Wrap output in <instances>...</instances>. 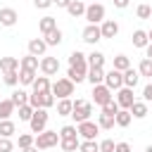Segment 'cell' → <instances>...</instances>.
I'll use <instances>...</instances> for the list:
<instances>
[{
    "label": "cell",
    "mask_w": 152,
    "mask_h": 152,
    "mask_svg": "<svg viewBox=\"0 0 152 152\" xmlns=\"http://www.w3.org/2000/svg\"><path fill=\"white\" fill-rule=\"evenodd\" d=\"M74 81H69L66 76L64 78H57L55 83H52V88H50V93L55 95V97H59V100H64V97H71L74 95Z\"/></svg>",
    "instance_id": "1"
},
{
    "label": "cell",
    "mask_w": 152,
    "mask_h": 152,
    "mask_svg": "<svg viewBox=\"0 0 152 152\" xmlns=\"http://www.w3.org/2000/svg\"><path fill=\"white\" fill-rule=\"evenodd\" d=\"M90 114H93V104H90L88 100H76V102H74V112H71V116H74L76 124L90 121Z\"/></svg>",
    "instance_id": "2"
},
{
    "label": "cell",
    "mask_w": 152,
    "mask_h": 152,
    "mask_svg": "<svg viewBox=\"0 0 152 152\" xmlns=\"http://www.w3.org/2000/svg\"><path fill=\"white\" fill-rule=\"evenodd\" d=\"M55 145H59V133L57 131H43V133H38L36 135V147L38 150H50V147H55Z\"/></svg>",
    "instance_id": "3"
},
{
    "label": "cell",
    "mask_w": 152,
    "mask_h": 152,
    "mask_svg": "<svg viewBox=\"0 0 152 152\" xmlns=\"http://www.w3.org/2000/svg\"><path fill=\"white\" fill-rule=\"evenodd\" d=\"M48 109H36L33 112V116H31V121H28V126H31V133H43L45 131V126H48Z\"/></svg>",
    "instance_id": "4"
},
{
    "label": "cell",
    "mask_w": 152,
    "mask_h": 152,
    "mask_svg": "<svg viewBox=\"0 0 152 152\" xmlns=\"http://www.w3.org/2000/svg\"><path fill=\"white\" fill-rule=\"evenodd\" d=\"M86 21L88 24H102L104 21V5L100 2H93L86 7Z\"/></svg>",
    "instance_id": "5"
},
{
    "label": "cell",
    "mask_w": 152,
    "mask_h": 152,
    "mask_svg": "<svg viewBox=\"0 0 152 152\" xmlns=\"http://www.w3.org/2000/svg\"><path fill=\"white\" fill-rule=\"evenodd\" d=\"M93 100H95V104L104 107L107 102L114 100V95H112V90H109L104 83H100V86H93Z\"/></svg>",
    "instance_id": "6"
},
{
    "label": "cell",
    "mask_w": 152,
    "mask_h": 152,
    "mask_svg": "<svg viewBox=\"0 0 152 152\" xmlns=\"http://www.w3.org/2000/svg\"><path fill=\"white\" fill-rule=\"evenodd\" d=\"M104 86H107L109 90H119V88H124V71H116V69L104 71Z\"/></svg>",
    "instance_id": "7"
},
{
    "label": "cell",
    "mask_w": 152,
    "mask_h": 152,
    "mask_svg": "<svg viewBox=\"0 0 152 152\" xmlns=\"http://www.w3.org/2000/svg\"><path fill=\"white\" fill-rule=\"evenodd\" d=\"M76 128H78V135L83 140H95V135L100 133L97 121H83V124H76Z\"/></svg>",
    "instance_id": "8"
},
{
    "label": "cell",
    "mask_w": 152,
    "mask_h": 152,
    "mask_svg": "<svg viewBox=\"0 0 152 152\" xmlns=\"http://www.w3.org/2000/svg\"><path fill=\"white\" fill-rule=\"evenodd\" d=\"M81 40L88 43V45H95L97 40H102V31H100V26H97V24H88V26L83 28V33H81Z\"/></svg>",
    "instance_id": "9"
},
{
    "label": "cell",
    "mask_w": 152,
    "mask_h": 152,
    "mask_svg": "<svg viewBox=\"0 0 152 152\" xmlns=\"http://www.w3.org/2000/svg\"><path fill=\"white\" fill-rule=\"evenodd\" d=\"M114 100H116V104H119L121 109H131L133 102H135V97H133V88H119Z\"/></svg>",
    "instance_id": "10"
},
{
    "label": "cell",
    "mask_w": 152,
    "mask_h": 152,
    "mask_svg": "<svg viewBox=\"0 0 152 152\" xmlns=\"http://www.w3.org/2000/svg\"><path fill=\"white\" fill-rule=\"evenodd\" d=\"M59 71V59L57 57H40V74L43 76H55Z\"/></svg>",
    "instance_id": "11"
},
{
    "label": "cell",
    "mask_w": 152,
    "mask_h": 152,
    "mask_svg": "<svg viewBox=\"0 0 152 152\" xmlns=\"http://www.w3.org/2000/svg\"><path fill=\"white\" fill-rule=\"evenodd\" d=\"M45 50H48L45 38H31V40H28V55H33V57H45Z\"/></svg>",
    "instance_id": "12"
},
{
    "label": "cell",
    "mask_w": 152,
    "mask_h": 152,
    "mask_svg": "<svg viewBox=\"0 0 152 152\" xmlns=\"http://www.w3.org/2000/svg\"><path fill=\"white\" fill-rule=\"evenodd\" d=\"M69 66H76V69H90L88 66V55H83L81 50H74L71 55H69Z\"/></svg>",
    "instance_id": "13"
},
{
    "label": "cell",
    "mask_w": 152,
    "mask_h": 152,
    "mask_svg": "<svg viewBox=\"0 0 152 152\" xmlns=\"http://www.w3.org/2000/svg\"><path fill=\"white\" fill-rule=\"evenodd\" d=\"M17 19H19V14H17L14 7H2V10H0V24H2V26H14Z\"/></svg>",
    "instance_id": "14"
},
{
    "label": "cell",
    "mask_w": 152,
    "mask_h": 152,
    "mask_svg": "<svg viewBox=\"0 0 152 152\" xmlns=\"http://www.w3.org/2000/svg\"><path fill=\"white\" fill-rule=\"evenodd\" d=\"M100 31H102V38H114V36L119 33V24H116L114 19H104V21L100 24Z\"/></svg>",
    "instance_id": "15"
},
{
    "label": "cell",
    "mask_w": 152,
    "mask_h": 152,
    "mask_svg": "<svg viewBox=\"0 0 152 152\" xmlns=\"http://www.w3.org/2000/svg\"><path fill=\"white\" fill-rule=\"evenodd\" d=\"M21 64H19V57H0V71L2 74H10V71H17Z\"/></svg>",
    "instance_id": "16"
},
{
    "label": "cell",
    "mask_w": 152,
    "mask_h": 152,
    "mask_svg": "<svg viewBox=\"0 0 152 152\" xmlns=\"http://www.w3.org/2000/svg\"><path fill=\"white\" fill-rule=\"evenodd\" d=\"M19 69H26V71H38L40 69V59L38 57H33V55H26V57H21L19 59Z\"/></svg>",
    "instance_id": "17"
},
{
    "label": "cell",
    "mask_w": 152,
    "mask_h": 152,
    "mask_svg": "<svg viewBox=\"0 0 152 152\" xmlns=\"http://www.w3.org/2000/svg\"><path fill=\"white\" fill-rule=\"evenodd\" d=\"M138 81H140V74H138V69H126L124 71V88H135L138 86Z\"/></svg>",
    "instance_id": "18"
},
{
    "label": "cell",
    "mask_w": 152,
    "mask_h": 152,
    "mask_svg": "<svg viewBox=\"0 0 152 152\" xmlns=\"http://www.w3.org/2000/svg\"><path fill=\"white\" fill-rule=\"evenodd\" d=\"M86 81H90L93 86L104 83V69H102V66H93V69H88V78H86Z\"/></svg>",
    "instance_id": "19"
},
{
    "label": "cell",
    "mask_w": 152,
    "mask_h": 152,
    "mask_svg": "<svg viewBox=\"0 0 152 152\" xmlns=\"http://www.w3.org/2000/svg\"><path fill=\"white\" fill-rule=\"evenodd\" d=\"M71 112H74V100L71 97H64V100L57 102V116H71Z\"/></svg>",
    "instance_id": "20"
},
{
    "label": "cell",
    "mask_w": 152,
    "mask_h": 152,
    "mask_svg": "<svg viewBox=\"0 0 152 152\" xmlns=\"http://www.w3.org/2000/svg\"><path fill=\"white\" fill-rule=\"evenodd\" d=\"M38 28H40V33H43V36H48L50 31H55V28H57V19H55V17H43V19L38 21Z\"/></svg>",
    "instance_id": "21"
},
{
    "label": "cell",
    "mask_w": 152,
    "mask_h": 152,
    "mask_svg": "<svg viewBox=\"0 0 152 152\" xmlns=\"http://www.w3.org/2000/svg\"><path fill=\"white\" fill-rule=\"evenodd\" d=\"M66 78H69V81H74V83H83V81L88 78V71H86V69L69 66V71H66Z\"/></svg>",
    "instance_id": "22"
},
{
    "label": "cell",
    "mask_w": 152,
    "mask_h": 152,
    "mask_svg": "<svg viewBox=\"0 0 152 152\" xmlns=\"http://www.w3.org/2000/svg\"><path fill=\"white\" fill-rule=\"evenodd\" d=\"M131 114H133V119H145L147 116V102L145 100H135L133 107H131Z\"/></svg>",
    "instance_id": "23"
},
{
    "label": "cell",
    "mask_w": 152,
    "mask_h": 152,
    "mask_svg": "<svg viewBox=\"0 0 152 152\" xmlns=\"http://www.w3.org/2000/svg\"><path fill=\"white\" fill-rule=\"evenodd\" d=\"M86 7H88V5H83L81 0H71V5L66 7V12L76 19V17H86Z\"/></svg>",
    "instance_id": "24"
},
{
    "label": "cell",
    "mask_w": 152,
    "mask_h": 152,
    "mask_svg": "<svg viewBox=\"0 0 152 152\" xmlns=\"http://www.w3.org/2000/svg\"><path fill=\"white\" fill-rule=\"evenodd\" d=\"M133 45H135V48H147V45H150L147 31H142V28H135V31H133Z\"/></svg>",
    "instance_id": "25"
},
{
    "label": "cell",
    "mask_w": 152,
    "mask_h": 152,
    "mask_svg": "<svg viewBox=\"0 0 152 152\" xmlns=\"http://www.w3.org/2000/svg\"><path fill=\"white\" fill-rule=\"evenodd\" d=\"M31 88H33V93H50L52 86H50V78H48V76H38Z\"/></svg>",
    "instance_id": "26"
},
{
    "label": "cell",
    "mask_w": 152,
    "mask_h": 152,
    "mask_svg": "<svg viewBox=\"0 0 152 152\" xmlns=\"http://www.w3.org/2000/svg\"><path fill=\"white\" fill-rule=\"evenodd\" d=\"M14 133H17V126H14V121H12V119L0 121V138H12Z\"/></svg>",
    "instance_id": "27"
},
{
    "label": "cell",
    "mask_w": 152,
    "mask_h": 152,
    "mask_svg": "<svg viewBox=\"0 0 152 152\" xmlns=\"http://www.w3.org/2000/svg\"><path fill=\"white\" fill-rule=\"evenodd\" d=\"M14 102L12 100H0V121H5V119H10L12 114H14Z\"/></svg>",
    "instance_id": "28"
},
{
    "label": "cell",
    "mask_w": 152,
    "mask_h": 152,
    "mask_svg": "<svg viewBox=\"0 0 152 152\" xmlns=\"http://www.w3.org/2000/svg\"><path fill=\"white\" fill-rule=\"evenodd\" d=\"M28 95H31V93H26V90H21V88H19V90H14V93H12V97H10V100L14 102V107H21V104H28Z\"/></svg>",
    "instance_id": "29"
},
{
    "label": "cell",
    "mask_w": 152,
    "mask_h": 152,
    "mask_svg": "<svg viewBox=\"0 0 152 152\" xmlns=\"http://www.w3.org/2000/svg\"><path fill=\"white\" fill-rule=\"evenodd\" d=\"M88 66L93 69V66H104V55L100 52V50H93L90 55H88Z\"/></svg>",
    "instance_id": "30"
},
{
    "label": "cell",
    "mask_w": 152,
    "mask_h": 152,
    "mask_svg": "<svg viewBox=\"0 0 152 152\" xmlns=\"http://www.w3.org/2000/svg\"><path fill=\"white\" fill-rule=\"evenodd\" d=\"M131 121H133V114H131V109H119V114H116V126L126 128Z\"/></svg>",
    "instance_id": "31"
},
{
    "label": "cell",
    "mask_w": 152,
    "mask_h": 152,
    "mask_svg": "<svg viewBox=\"0 0 152 152\" xmlns=\"http://www.w3.org/2000/svg\"><path fill=\"white\" fill-rule=\"evenodd\" d=\"M114 124H116V116H109V114H102L100 112V116H97V126L100 128L109 131V128H114Z\"/></svg>",
    "instance_id": "32"
},
{
    "label": "cell",
    "mask_w": 152,
    "mask_h": 152,
    "mask_svg": "<svg viewBox=\"0 0 152 152\" xmlns=\"http://www.w3.org/2000/svg\"><path fill=\"white\" fill-rule=\"evenodd\" d=\"M59 147H62L64 152H76V150L81 147V140H78V138H66V140H59Z\"/></svg>",
    "instance_id": "33"
},
{
    "label": "cell",
    "mask_w": 152,
    "mask_h": 152,
    "mask_svg": "<svg viewBox=\"0 0 152 152\" xmlns=\"http://www.w3.org/2000/svg\"><path fill=\"white\" fill-rule=\"evenodd\" d=\"M112 69H116V71H126V69H131V59H128L126 55H116Z\"/></svg>",
    "instance_id": "34"
},
{
    "label": "cell",
    "mask_w": 152,
    "mask_h": 152,
    "mask_svg": "<svg viewBox=\"0 0 152 152\" xmlns=\"http://www.w3.org/2000/svg\"><path fill=\"white\" fill-rule=\"evenodd\" d=\"M38 76H36V71H26V69H19V83L21 86H33V81H36Z\"/></svg>",
    "instance_id": "35"
},
{
    "label": "cell",
    "mask_w": 152,
    "mask_h": 152,
    "mask_svg": "<svg viewBox=\"0 0 152 152\" xmlns=\"http://www.w3.org/2000/svg\"><path fill=\"white\" fill-rule=\"evenodd\" d=\"M66 138H78V128L76 126H62L59 128V140H66Z\"/></svg>",
    "instance_id": "36"
},
{
    "label": "cell",
    "mask_w": 152,
    "mask_h": 152,
    "mask_svg": "<svg viewBox=\"0 0 152 152\" xmlns=\"http://www.w3.org/2000/svg\"><path fill=\"white\" fill-rule=\"evenodd\" d=\"M138 74L140 76H145V78H152V59H142L140 64H138Z\"/></svg>",
    "instance_id": "37"
},
{
    "label": "cell",
    "mask_w": 152,
    "mask_h": 152,
    "mask_svg": "<svg viewBox=\"0 0 152 152\" xmlns=\"http://www.w3.org/2000/svg\"><path fill=\"white\" fill-rule=\"evenodd\" d=\"M78 152H100V142L97 140H81Z\"/></svg>",
    "instance_id": "38"
},
{
    "label": "cell",
    "mask_w": 152,
    "mask_h": 152,
    "mask_svg": "<svg viewBox=\"0 0 152 152\" xmlns=\"http://www.w3.org/2000/svg\"><path fill=\"white\" fill-rule=\"evenodd\" d=\"M45 43H48V48H50V45H59V43H62V31H59V28L50 31V33L45 36Z\"/></svg>",
    "instance_id": "39"
},
{
    "label": "cell",
    "mask_w": 152,
    "mask_h": 152,
    "mask_svg": "<svg viewBox=\"0 0 152 152\" xmlns=\"http://www.w3.org/2000/svg\"><path fill=\"white\" fill-rule=\"evenodd\" d=\"M33 107L31 104H21L19 107V121H31V116H33Z\"/></svg>",
    "instance_id": "40"
},
{
    "label": "cell",
    "mask_w": 152,
    "mask_h": 152,
    "mask_svg": "<svg viewBox=\"0 0 152 152\" xmlns=\"http://www.w3.org/2000/svg\"><path fill=\"white\" fill-rule=\"evenodd\" d=\"M31 145H36V135H31V133H21V135H19V147L26 150V147H31Z\"/></svg>",
    "instance_id": "41"
},
{
    "label": "cell",
    "mask_w": 152,
    "mask_h": 152,
    "mask_svg": "<svg viewBox=\"0 0 152 152\" xmlns=\"http://www.w3.org/2000/svg\"><path fill=\"white\" fill-rule=\"evenodd\" d=\"M135 14H138V19H150L152 17V7L150 5H138V10H135Z\"/></svg>",
    "instance_id": "42"
},
{
    "label": "cell",
    "mask_w": 152,
    "mask_h": 152,
    "mask_svg": "<svg viewBox=\"0 0 152 152\" xmlns=\"http://www.w3.org/2000/svg\"><path fill=\"white\" fill-rule=\"evenodd\" d=\"M119 109H121V107L116 104V100H112V102H107V104L102 107V114H109V116H116V114H119Z\"/></svg>",
    "instance_id": "43"
},
{
    "label": "cell",
    "mask_w": 152,
    "mask_h": 152,
    "mask_svg": "<svg viewBox=\"0 0 152 152\" xmlns=\"http://www.w3.org/2000/svg\"><path fill=\"white\" fill-rule=\"evenodd\" d=\"M2 81H5L7 86H12V88H14V86L19 83V71H10V74H2Z\"/></svg>",
    "instance_id": "44"
},
{
    "label": "cell",
    "mask_w": 152,
    "mask_h": 152,
    "mask_svg": "<svg viewBox=\"0 0 152 152\" xmlns=\"http://www.w3.org/2000/svg\"><path fill=\"white\" fill-rule=\"evenodd\" d=\"M116 150V142L112 140V138H104L102 142H100V152H114Z\"/></svg>",
    "instance_id": "45"
},
{
    "label": "cell",
    "mask_w": 152,
    "mask_h": 152,
    "mask_svg": "<svg viewBox=\"0 0 152 152\" xmlns=\"http://www.w3.org/2000/svg\"><path fill=\"white\" fill-rule=\"evenodd\" d=\"M14 150V142L10 138H0V152H12Z\"/></svg>",
    "instance_id": "46"
},
{
    "label": "cell",
    "mask_w": 152,
    "mask_h": 152,
    "mask_svg": "<svg viewBox=\"0 0 152 152\" xmlns=\"http://www.w3.org/2000/svg\"><path fill=\"white\" fill-rule=\"evenodd\" d=\"M142 100H145V102H152V83H147V86L142 88Z\"/></svg>",
    "instance_id": "47"
},
{
    "label": "cell",
    "mask_w": 152,
    "mask_h": 152,
    "mask_svg": "<svg viewBox=\"0 0 152 152\" xmlns=\"http://www.w3.org/2000/svg\"><path fill=\"white\" fill-rule=\"evenodd\" d=\"M33 5H36L38 10H48V7L52 5V0H33Z\"/></svg>",
    "instance_id": "48"
},
{
    "label": "cell",
    "mask_w": 152,
    "mask_h": 152,
    "mask_svg": "<svg viewBox=\"0 0 152 152\" xmlns=\"http://www.w3.org/2000/svg\"><path fill=\"white\" fill-rule=\"evenodd\" d=\"M114 152H131V145L128 142H116V150Z\"/></svg>",
    "instance_id": "49"
},
{
    "label": "cell",
    "mask_w": 152,
    "mask_h": 152,
    "mask_svg": "<svg viewBox=\"0 0 152 152\" xmlns=\"http://www.w3.org/2000/svg\"><path fill=\"white\" fill-rule=\"evenodd\" d=\"M128 2H131V0H114V7H119V10H126V7H128Z\"/></svg>",
    "instance_id": "50"
},
{
    "label": "cell",
    "mask_w": 152,
    "mask_h": 152,
    "mask_svg": "<svg viewBox=\"0 0 152 152\" xmlns=\"http://www.w3.org/2000/svg\"><path fill=\"white\" fill-rule=\"evenodd\" d=\"M52 5H57V7H64V10H66V7L71 5V0H52Z\"/></svg>",
    "instance_id": "51"
},
{
    "label": "cell",
    "mask_w": 152,
    "mask_h": 152,
    "mask_svg": "<svg viewBox=\"0 0 152 152\" xmlns=\"http://www.w3.org/2000/svg\"><path fill=\"white\" fill-rule=\"evenodd\" d=\"M145 57H147V59H152V43L145 48Z\"/></svg>",
    "instance_id": "52"
},
{
    "label": "cell",
    "mask_w": 152,
    "mask_h": 152,
    "mask_svg": "<svg viewBox=\"0 0 152 152\" xmlns=\"http://www.w3.org/2000/svg\"><path fill=\"white\" fill-rule=\"evenodd\" d=\"M21 152H38V147H36V145H31V147H26V150H21Z\"/></svg>",
    "instance_id": "53"
},
{
    "label": "cell",
    "mask_w": 152,
    "mask_h": 152,
    "mask_svg": "<svg viewBox=\"0 0 152 152\" xmlns=\"http://www.w3.org/2000/svg\"><path fill=\"white\" fill-rule=\"evenodd\" d=\"M147 38H150V43H152V28H150V31H147Z\"/></svg>",
    "instance_id": "54"
},
{
    "label": "cell",
    "mask_w": 152,
    "mask_h": 152,
    "mask_svg": "<svg viewBox=\"0 0 152 152\" xmlns=\"http://www.w3.org/2000/svg\"><path fill=\"white\" fill-rule=\"evenodd\" d=\"M145 152H152V145H147V147H145Z\"/></svg>",
    "instance_id": "55"
},
{
    "label": "cell",
    "mask_w": 152,
    "mask_h": 152,
    "mask_svg": "<svg viewBox=\"0 0 152 152\" xmlns=\"http://www.w3.org/2000/svg\"><path fill=\"white\" fill-rule=\"evenodd\" d=\"M150 19H152V17H150Z\"/></svg>",
    "instance_id": "56"
}]
</instances>
